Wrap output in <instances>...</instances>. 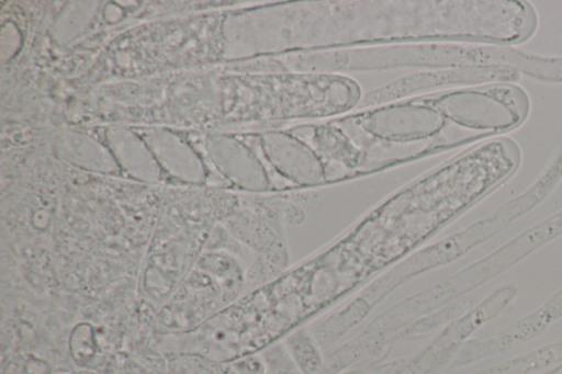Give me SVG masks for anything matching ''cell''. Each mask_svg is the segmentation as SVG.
Instances as JSON below:
<instances>
[{
	"instance_id": "obj_10",
	"label": "cell",
	"mask_w": 562,
	"mask_h": 374,
	"mask_svg": "<svg viewBox=\"0 0 562 374\" xmlns=\"http://www.w3.org/2000/svg\"><path fill=\"white\" fill-rule=\"evenodd\" d=\"M518 290L514 285H503L491 293L477 306L460 316L445 332L443 340L459 344L484 324L502 314L516 298Z\"/></svg>"
},
{
	"instance_id": "obj_1",
	"label": "cell",
	"mask_w": 562,
	"mask_h": 374,
	"mask_svg": "<svg viewBox=\"0 0 562 374\" xmlns=\"http://www.w3.org/2000/svg\"><path fill=\"white\" fill-rule=\"evenodd\" d=\"M248 121L272 123L335 117L363 99L359 83L342 73L306 71L255 72L244 82Z\"/></svg>"
},
{
	"instance_id": "obj_6",
	"label": "cell",
	"mask_w": 562,
	"mask_h": 374,
	"mask_svg": "<svg viewBox=\"0 0 562 374\" xmlns=\"http://www.w3.org/2000/svg\"><path fill=\"white\" fill-rule=\"evenodd\" d=\"M305 139L328 166L352 170L364 165L366 148L336 120L291 128Z\"/></svg>"
},
{
	"instance_id": "obj_7",
	"label": "cell",
	"mask_w": 562,
	"mask_h": 374,
	"mask_svg": "<svg viewBox=\"0 0 562 374\" xmlns=\"http://www.w3.org/2000/svg\"><path fill=\"white\" fill-rule=\"evenodd\" d=\"M216 154L222 169L241 188L252 191L270 188L266 167L245 143L233 137H222L216 143Z\"/></svg>"
},
{
	"instance_id": "obj_2",
	"label": "cell",
	"mask_w": 562,
	"mask_h": 374,
	"mask_svg": "<svg viewBox=\"0 0 562 374\" xmlns=\"http://www.w3.org/2000/svg\"><path fill=\"white\" fill-rule=\"evenodd\" d=\"M367 152L373 144L456 146L475 140L422 98L392 102L336 120ZM369 155V154H368Z\"/></svg>"
},
{
	"instance_id": "obj_9",
	"label": "cell",
	"mask_w": 562,
	"mask_h": 374,
	"mask_svg": "<svg viewBox=\"0 0 562 374\" xmlns=\"http://www.w3.org/2000/svg\"><path fill=\"white\" fill-rule=\"evenodd\" d=\"M507 225L506 216L499 211H494L463 230L429 247L422 252V259L432 264L449 262L497 235Z\"/></svg>"
},
{
	"instance_id": "obj_5",
	"label": "cell",
	"mask_w": 562,
	"mask_h": 374,
	"mask_svg": "<svg viewBox=\"0 0 562 374\" xmlns=\"http://www.w3.org/2000/svg\"><path fill=\"white\" fill-rule=\"evenodd\" d=\"M265 160L282 178L299 185H317L328 169L313 147L291 128H269L256 136Z\"/></svg>"
},
{
	"instance_id": "obj_3",
	"label": "cell",
	"mask_w": 562,
	"mask_h": 374,
	"mask_svg": "<svg viewBox=\"0 0 562 374\" xmlns=\"http://www.w3.org/2000/svg\"><path fill=\"white\" fill-rule=\"evenodd\" d=\"M562 234V211L524 230L493 252L450 277L453 297L480 287L512 269L542 245Z\"/></svg>"
},
{
	"instance_id": "obj_4",
	"label": "cell",
	"mask_w": 562,
	"mask_h": 374,
	"mask_svg": "<svg viewBox=\"0 0 562 374\" xmlns=\"http://www.w3.org/2000/svg\"><path fill=\"white\" fill-rule=\"evenodd\" d=\"M518 73L501 68L457 67L422 70L400 77L363 95L359 110L413 99L420 93H436L448 86L507 82L517 79Z\"/></svg>"
},
{
	"instance_id": "obj_8",
	"label": "cell",
	"mask_w": 562,
	"mask_h": 374,
	"mask_svg": "<svg viewBox=\"0 0 562 374\" xmlns=\"http://www.w3.org/2000/svg\"><path fill=\"white\" fill-rule=\"evenodd\" d=\"M562 318V287L533 311L490 335L492 349L499 353L541 335Z\"/></svg>"
}]
</instances>
